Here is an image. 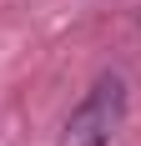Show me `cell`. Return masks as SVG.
Returning <instances> with one entry per match:
<instances>
[{"mask_svg": "<svg viewBox=\"0 0 141 146\" xmlns=\"http://www.w3.org/2000/svg\"><path fill=\"white\" fill-rule=\"evenodd\" d=\"M121 121H126V81L96 76V86L81 96V106L61 126V146H111Z\"/></svg>", "mask_w": 141, "mask_h": 146, "instance_id": "1", "label": "cell"}]
</instances>
